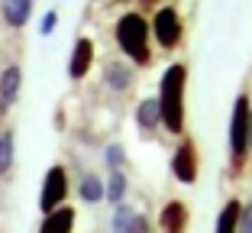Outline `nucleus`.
<instances>
[{
  "mask_svg": "<svg viewBox=\"0 0 252 233\" xmlns=\"http://www.w3.org/2000/svg\"><path fill=\"white\" fill-rule=\"evenodd\" d=\"M185 91H188V65L185 62H171L158 78V117H162L165 133L171 136H185V123H188V107H185Z\"/></svg>",
  "mask_w": 252,
  "mask_h": 233,
  "instance_id": "obj_1",
  "label": "nucleus"
},
{
  "mask_svg": "<svg viewBox=\"0 0 252 233\" xmlns=\"http://www.w3.org/2000/svg\"><path fill=\"white\" fill-rule=\"evenodd\" d=\"M113 39H117L120 52L126 55V62L136 68L152 65V33H149V20L142 10H126L113 23Z\"/></svg>",
  "mask_w": 252,
  "mask_h": 233,
  "instance_id": "obj_2",
  "label": "nucleus"
},
{
  "mask_svg": "<svg viewBox=\"0 0 252 233\" xmlns=\"http://www.w3.org/2000/svg\"><path fill=\"white\" fill-rule=\"evenodd\" d=\"M249 94H236L230 113V175H246V159H249Z\"/></svg>",
  "mask_w": 252,
  "mask_h": 233,
  "instance_id": "obj_3",
  "label": "nucleus"
},
{
  "mask_svg": "<svg viewBox=\"0 0 252 233\" xmlns=\"http://www.w3.org/2000/svg\"><path fill=\"white\" fill-rule=\"evenodd\" d=\"M149 33L156 39L158 49L171 52V49H178L181 39H185V20H181V10L175 3H165V7H156L152 20H149Z\"/></svg>",
  "mask_w": 252,
  "mask_h": 233,
  "instance_id": "obj_4",
  "label": "nucleus"
},
{
  "mask_svg": "<svg viewBox=\"0 0 252 233\" xmlns=\"http://www.w3.org/2000/svg\"><path fill=\"white\" fill-rule=\"evenodd\" d=\"M68 191H71L68 168L65 166H49V172H45V178H42V191H39V211H42V217L59 211V207H65Z\"/></svg>",
  "mask_w": 252,
  "mask_h": 233,
  "instance_id": "obj_5",
  "label": "nucleus"
},
{
  "mask_svg": "<svg viewBox=\"0 0 252 233\" xmlns=\"http://www.w3.org/2000/svg\"><path fill=\"white\" fill-rule=\"evenodd\" d=\"M171 175L181 181V185H197L200 178V149L191 136H181L175 152H171Z\"/></svg>",
  "mask_w": 252,
  "mask_h": 233,
  "instance_id": "obj_6",
  "label": "nucleus"
},
{
  "mask_svg": "<svg viewBox=\"0 0 252 233\" xmlns=\"http://www.w3.org/2000/svg\"><path fill=\"white\" fill-rule=\"evenodd\" d=\"M94 52H97V45H94L91 36H78V39H74L71 59H68V78H71V81L88 78L91 65H94Z\"/></svg>",
  "mask_w": 252,
  "mask_h": 233,
  "instance_id": "obj_7",
  "label": "nucleus"
},
{
  "mask_svg": "<svg viewBox=\"0 0 252 233\" xmlns=\"http://www.w3.org/2000/svg\"><path fill=\"white\" fill-rule=\"evenodd\" d=\"M104 84L113 91V94H129L136 84V71L129 62L123 59H107L104 62Z\"/></svg>",
  "mask_w": 252,
  "mask_h": 233,
  "instance_id": "obj_8",
  "label": "nucleus"
},
{
  "mask_svg": "<svg viewBox=\"0 0 252 233\" xmlns=\"http://www.w3.org/2000/svg\"><path fill=\"white\" fill-rule=\"evenodd\" d=\"M20 88H23V68L13 62V65H7L3 71H0V117L10 113V107L16 104Z\"/></svg>",
  "mask_w": 252,
  "mask_h": 233,
  "instance_id": "obj_9",
  "label": "nucleus"
},
{
  "mask_svg": "<svg viewBox=\"0 0 252 233\" xmlns=\"http://www.w3.org/2000/svg\"><path fill=\"white\" fill-rule=\"evenodd\" d=\"M188 220H191V211H188V204L178 201V198L165 201V207L158 211V227H162V233H185Z\"/></svg>",
  "mask_w": 252,
  "mask_h": 233,
  "instance_id": "obj_10",
  "label": "nucleus"
},
{
  "mask_svg": "<svg viewBox=\"0 0 252 233\" xmlns=\"http://www.w3.org/2000/svg\"><path fill=\"white\" fill-rule=\"evenodd\" d=\"M136 127H139V133L152 136L162 130V117H158V104L156 98H142L139 104H136Z\"/></svg>",
  "mask_w": 252,
  "mask_h": 233,
  "instance_id": "obj_11",
  "label": "nucleus"
},
{
  "mask_svg": "<svg viewBox=\"0 0 252 233\" xmlns=\"http://www.w3.org/2000/svg\"><path fill=\"white\" fill-rule=\"evenodd\" d=\"M74 220H78V211L65 204V207H59V211L45 214L39 233H74Z\"/></svg>",
  "mask_w": 252,
  "mask_h": 233,
  "instance_id": "obj_12",
  "label": "nucleus"
},
{
  "mask_svg": "<svg viewBox=\"0 0 252 233\" xmlns=\"http://www.w3.org/2000/svg\"><path fill=\"white\" fill-rule=\"evenodd\" d=\"M0 16L10 30H23L26 20L32 16V3L30 0H7V3H0Z\"/></svg>",
  "mask_w": 252,
  "mask_h": 233,
  "instance_id": "obj_13",
  "label": "nucleus"
},
{
  "mask_svg": "<svg viewBox=\"0 0 252 233\" xmlns=\"http://www.w3.org/2000/svg\"><path fill=\"white\" fill-rule=\"evenodd\" d=\"M239 211H243V201H239V198H230V201L220 207V214H217L214 233H236V227H239Z\"/></svg>",
  "mask_w": 252,
  "mask_h": 233,
  "instance_id": "obj_14",
  "label": "nucleus"
},
{
  "mask_svg": "<svg viewBox=\"0 0 252 233\" xmlns=\"http://www.w3.org/2000/svg\"><path fill=\"white\" fill-rule=\"evenodd\" d=\"M78 198H81L84 204H100L104 201V178L100 175H94V172H88V175H81V181H78Z\"/></svg>",
  "mask_w": 252,
  "mask_h": 233,
  "instance_id": "obj_15",
  "label": "nucleus"
},
{
  "mask_svg": "<svg viewBox=\"0 0 252 233\" xmlns=\"http://www.w3.org/2000/svg\"><path fill=\"white\" fill-rule=\"evenodd\" d=\"M126 191H129V178H126V172H110L104 181V201L107 204H123L126 201Z\"/></svg>",
  "mask_w": 252,
  "mask_h": 233,
  "instance_id": "obj_16",
  "label": "nucleus"
},
{
  "mask_svg": "<svg viewBox=\"0 0 252 233\" xmlns=\"http://www.w3.org/2000/svg\"><path fill=\"white\" fill-rule=\"evenodd\" d=\"M16 159V133L13 130H0V178H7Z\"/></svg>",
  "mask_w": 252,
  "mask_h": 233,
  "instance_id": "obj_17",
  "label": "nucleus"
},
{
  "mask_svg": "<svg viewBox=\"0 0 252 233\" xmlns=\"http://www.w3.org/2000/svg\"><path fill=\"white\" fill-rule=\"evenodd\" d=\"M133 217H136V207L129 201L117 204V207H113V217H110V233H126L129 224H133Z\"/></svg>",
  "mask_w": 252,
  "mask_h": 233,
  "instance_id": "obj_18",
  "label": "nucleus"
},
{
  "mask_svg": "<svg viewBox=\"0 0 252 233\" xmlns=\"http://www.w3.org/2000/svg\"><path fill=\"white\" fill-rule=\"evenodd\" d=\"M104 166H107V172H123V166H126V149L120 143H107L104 146Z\"/></svg>",
  "mask_w": 252,
  "mask_h": 233,
  "instance_id": "obj_19",
  "label": "nucleus"
},
{
  "mask_svg": "<svg viewBox=\"0 0 252 233\" xmlns=\"http://www.w3.org/2000/svg\"><path fill=\"white\" fill-rule=\"evenodd\" d=\"M55 26H59V10H45L42 20H39V36L49 39V36L55 33Z\"/></svg>",
  "mask_w": 252,
  "mask_h": 233,
  "instance_id": "obj_20",
  "label": "nucleus"
},
{
  "mask_svg": "<svg viewBox=\"0 0 252 233\" xmlns=\"http://www.w3.org/2000/svg\"><path fill=\"white\" fill-rule=\"evenodd\" d=\"M236 233H252V201H243V211H239V227Z\"/></svg>",
  "mask_w": 252,
  "mask_h": 233,
  "instance_id": "obj_21",
  "label": "nucleus"
},
{
  "mask_svg": "<svg viewBox=\"0 0 252 233\" xmlns=\"http://www.w3.org/2000/svg\"><path fill=\"white\" fill-rule=\"evenodd\" d=\"M126 233H152V220H149L142 211H136V217H133V224H129Z\"/></svg>",
  "mask_w": 252,
  "mask_h": 233,
  "instance_id": "obj_22",
  "label": "nucleus"
},
{
  "mask_svg": "<svg viewBox=\"0 0 252 233\" xmlns=\"http://www.w3.org/2000/svg\"><path fill=\"white\" fill-rule=\"evenodd\" d=\"M249 152H252V107H249Z\"/></svg>",
  "mask_w": 252,
  "mask_h": 233,
  "instance_id": "obj_23",
  "label": "nucleus"
}]
</instances>
